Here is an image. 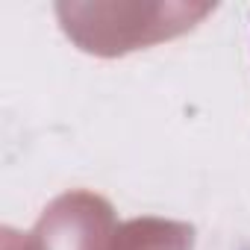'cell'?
Wrapping results in <instances>:
<instances>
[]
</instances>
